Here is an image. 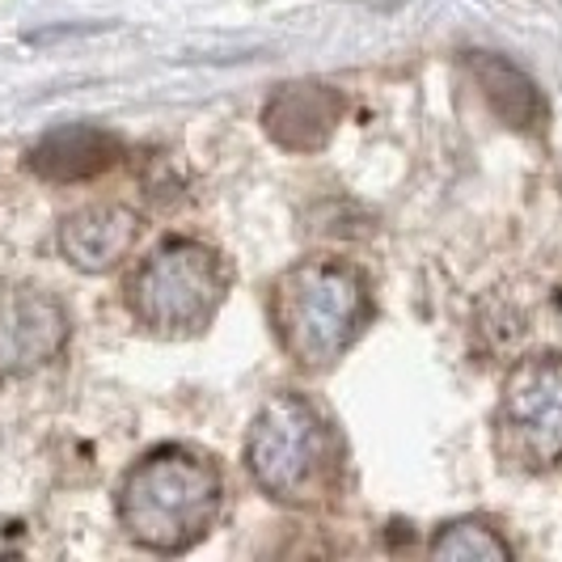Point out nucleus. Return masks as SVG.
Returning a JSON list of instances; mask_svg holds the SVG:
<instances>
[{"instance_id":"nucleus-1","label":"nucleus","mask_w":562,"mask_h":562,"mask_svg":"<svg viewBox=\"0 0 562 562\" xmlns=\"http://www.w3.org/2000/svg\"><path fill=\"white\" fill-rule=\"evenodd\" d=\"M225 504V482L191 449H157L127 470L119 486V520L157 554H182L207 533Z\"/></svg>"},{"instance_id":"nucleus-2","label":"nucleus","mask_w":562,"mask_h":562,"mask_svg":"<svg viewBox=\"0 0 562 562\" xmlns=\"http://www.w3.org/2000/svg\"><path fill=\"white\" fill-rule=\"evenodd\" d=\"M368 322V288L356 267L310 258L276 288V330L301 368H330Z\"/></svg>"},{"instance_id":"nucleus-3","label":"nucleus","mask_w":562,"mask_h":562,"mask_svg":"<svg viewBox=\"0 0 562 562\" xmlns=\"http://www.w3.org/2000/svg\"><path fill=\"white\" fill-rule=\"evenodd\" d=\"M254 482L280 504H322L338 479V440L330 419L301 394H276L254 419L246 445Z\"/></svg>"},{"instance_id":"nucleus-4","label":"nucleus","mask_w":562,"mask_h":562,"mask_svg":"<svg viewBox=\"0 0 562 562\" xmlns=\"http://www.w3.org/2000/svg\"><path fill=\"white\" fill-rule=\"evenodd\" d=\"M225 267L195 241H166L132 280V310L144 326L166 335L203 330L225 305Z\"/></svg>"},{"instance_id":"nucleus-5","label":"nucleus","mask_w":562,"mask_h":562,"mask_svg":"<svg viewBox=\"0 0 562 562\" xmlns=\"http://www.w3.org/2000/svg\"><path fill=\"white\" fill-rule=\"evenodd\" d=\"M507 449L529 470L562 465V360L537 356L512 368L499 406Z\"/></svg>"},{"instance_id":"nucleus-6","label":"nucleus","mask_w":562,"mask_h":562,"mask_svg":"<svg viewBox=\"0 0 562 562\" xmlns=\"http://www.w3.org/2000/svg\"><path fill=\"white\" fill-rule=\"evenodd\" d=\"M68 342V313L43 288L0 292V376H22L56 360Z\"/></svg>"},{"instance_id":"nucleus-7","label":"nucleus","mask_w":562,"mask_h":562,"mask_svg":"<svg viewBox=\"0 0 562 562\" xmlns=\"http://www.w3.org/2000/svg\"><path fill=\"white\" fill-rule=\"evenodd\" d=\"M342 119V93L322 81H292L280 85L262 111L267 136L288 153H317L335 136Z\"/></svg>"},{"instance_id":"nucleus-8","label":"nucleus","mask_w":562,"mask_h":562,"mask_svg":"<svg viewBox=\"0 0 562 562\" xmlns=\"http://www.w3.org/2000/svg\"><path fill=\"white\" fill-rule=\"evenodd\" d=\"M136 237H140V216L127 212V207L102 203V207H85V212L64 221V228H59V254L77 271L102 276V271H114L132 254Z\"/></svg>"},{"instance_id":"nucleus-9","label":"nucleus","mask_w":562,"mask_h":562,"mask_svg":"<svg viewBox=\"0 0 562 562\" xmlns=\"http://www.w3.org/2000/svg\"><path fill=\"white\" fill-rule=\"evenodd\" d=\"M119 157H123V140L114 132L93 123H68L30 148V169L47 182H85L106 173Z\"/></svg>"},{"instance_id":"nucleus-10","label":"nucleus","mask_w":562,"mask_h":562,"mask_svg":"<svg viewBox=\"0 0 562 562\" xmlns=\"http://www.w3.org/2000/svg\"><path fill=\"white\" fill-rule=\"evenodd\" d=\"M465 64H470L479 89L486 93L491 111L499 114L512 132H541V123H546V98H541L537 81L520 64H512L504 56H491V52H470Z\"/></svg>"},{"instance_id":"nucleus-11","label":"nucleus","mask_w":562,"mask_h":562,"mask_svg":"<svg viewBox=\"0 0 562 562\" xmlns=\"http://www.w3.org/2000/svg\"><path fill=\"white\" fill-rule=\"evenodd\" d=\"M431 554L452 562H504L512 559V546L486 520H452L449 529L431 541Z\"/></svg>"}]
</instances>
